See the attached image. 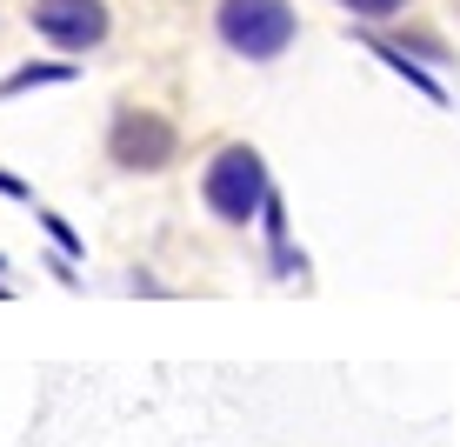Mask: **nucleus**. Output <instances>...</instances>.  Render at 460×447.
<instances>
[{"mask_svg":"<svg viewBox=\"0 0 460 447\" xmlns=\"http://www.w3.org/2000/svg\"><path fill=\"white\" fill-rule=\"evenodd\" d=\"M200 194H208V207L227 228H247L253 214L267 207V194H274V181H267V161L247 148V140H234V148H220L208 174H200Z\"/></svg>","mask_w":460,"mask_h":447,"instance_id":"1","label":"nucleus"},{"mask_svg":"<svg viewBox=\"0 0 460 447\" xmlns=\"http://www.w3.org/2000/svg\"><path fill=\"white\" fill-rule=\"evenodd\" d=\"M214 27H220V40H227V54H241V60H280L300 34L288 0H220Z\"/></svg>","mask_w":460,"mask_h":447,"instance_id":"2","label":"nucleus"},{"mask_svg":"<svg viewBox=\"0 0 460 447\" xmlns=\"http://www.w3.org/2000/svg\"><path fill=\"white\" fill-rule=\"evenodd\" d=\"M173 121L154 114V107H127V114L114 121V134H107V154H114V167L127 174H161L173 161Z\"/></svg>","mask_w":460,"mask_h":447,"instance_id":"3","label":"nucleus"},{"mask_svg":"<svg viewBox=\"0 0 460 447\" xmlns=\"http://www.w3.org/2000/svg\"><path fill=\"white\" fill-rule=\"evenodd\" d=\"M27 21H34L40 40H54L60 54H93V47L107 40V0H34L27 7Z\"/></svg>","mask_w":460,"mask_h":447,"instance_id":"4","label":"nucleus"},{"mask_svg":"<svg viewBox=\"0 0 460 447\" xmlns=\"http://www.w3.org/2000/svg\"><path fill=\"white\" fill-rule=\"evenodd\" d=\"M367 47H374V54H380V60H387V67H394V74H401V81H407V87H420V94H427V101H440V107H447V87H440V81H434V74H427V67H414V60H407V54H401V47H387V40H367Z\"/></svg>","mask_w":460,"mask_h":447,"instance_id":"5","label":"nucleus"},{"mask_svg":"<svg viewBox=\"0 0 460 447\" xmlns=\"http://www.w3.org/2000/svg\"><path fill=\"white\" fill-rule=\"evenodd\" d=\"M47 81H74V67H67V60H40V67L7 74V81H0V94H27V87H47Z\"/></svg>","mask_w":460,"mask_h":447,"instance_id":"6","label":"nucleus"},{"mask_svg":"<svg viewBox=\"0 0 460 447\" xmlns=\"http://www.w3.org/2000/svg\"><path fill=\"white\" fill-rule=\"evenodd\" d=\"M347 13H360V21H387V13H401L407 0H341Z\"/></svg>","mask_w":460,"mask_h":447,"instance_id":"7","label":"nucleus"},{"mask_svg":"<svg viewBox=\"0 0 460 447\" xmlns=\"http://www.w3.org/2000/svg\"><path fill=\"white\" fill-rule=\"evenodd\" d=\"M40 228L54 234V241L67 247V254H81V234H74V228H67V220H60V214H40Z\"/></svg>","mask_w":460,"mask_h":447,"instance_id":"8","label":"nucleus"},{"mask_svg":"<svg viewBox=\"0 0 460 447\" xmlns=\"http://www.w3.org/2000/svg\"><path fill=\"white\" fill-rule=\"evenodd\" d=\"M0 194H7V201H34V194H27V181H13L7 167H0Z\"/></svg>","mask_w":460,"mask_h":447,"instance_id":"9","label":"nucleus"}]
</instances>
